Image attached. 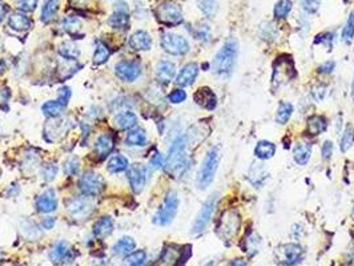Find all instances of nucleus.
<instances>
[{
	"label": "nucleus",
	"instance_id": "nucleus-1",
	"mask_svg": "<svg viewBox=\"0 0 354 266\" xmlns=\"http://www.w3.org/2000/svg\"><path fill=\"white\" fill-rule=\"evenodd\" d=\"M239 55V44L233 37H229L223 44L212 63L213 72L220 76H228L233 72Z\"/></svg>",
	"mask_w": 354,
	"mask_h": 266
},
{
	"label": "nucleus",
	"instance_id": "nucleus-2",
	"mask_svg": "<svg viewBox=\"0 0 354 266\" xmlns=\"http://www.w3.org/2000/svg\"><path fill=\"white\" fill-rule=\"evenodd\" d=\"M187 136H179L173 140L164 164L168 173H179L187 167Z\"/></svg>",
	"mask_w": 354,
	"mask_h": 266
},
{
	"label": "nucleus",
	"instance_id": "nucleus-3",
	"mask_svg": "<svg viewBox=\"0 0 354 266\" xmlns=\"http://www.w3.org/2000/svg\"><path fill=\"white\" fill-rule=\"evenodd\" d=\"M219 161H220V148L213 147L205 155L200 171H199L197 185L200 189H205L212 184V181L214 180V176H216L217 168H219Z\"/></svg>",
	"mask_w": 354,
	"mask_h": 266
},
{
	"label": "nucleus",
	"instance_id": "nucleus-4",
	"mask_svg": "<svg viewBox=\"0 0 354 266\" xmlns=\"http://www.w3.org/2000/svg\"><path fill=\"white\" fill-rule=\"evenodd\" d=\"M241 227V217L236 209H228L221 214L220 220L217 222L216 233L223 241L233 240L239 233Z\"/></svg>",
	"mask_w": 354,
	"mask_h": 266
},
{
	"label": "nucleus",
	"instance_id": "nucleus-5",
	"mask_svg": "<svg viewBox=\"0 0 354 266\" xmlns=\"http://www.w3.org/2000/svg\"><path fill=\"white\" fill-rule=\"evenodd\" d=\"M179 205H180V201H179V196H177L176 192H168L164 201H163V204H161L159 211L154 214L153 222L156 225H160V227L169 225L174 220V217H176L177 212H179Z\"/></svg>",
	"mask_w": 354,
	"mask_h": 266
},
{
	"label": "nucleus",
	"instance_id": "nucleus-6",
	"mask_svg": "<svg viewBox=\"0 0 354 266\" xmlns=\"http://www.w3.org/2000/svg\"><path fill=\"white\" fill-rule=\"evenodd\" d=\"M296 77V69L292 56L281 55L273 64L272 84L273 87H281Z\"/></svg>",
	"mask_w": 354,
	"mask_h": 266
},
{
	"label": "nucleus",
	"instance_id": "nucleus-7",
	"mask_svg": "<svg viewBox=\"0 0 354 266\" xmlns=\"http://www.w3.org/2000/svg\"><path fill=\"white\" fill-rule=\"evenodd\" d=\"M156 19L159 23L164 24L167 27H176L180 26L184 22V15L181 7L172 0H167L159 4L156 11H154Z\"/></svg>",
	"mask_w": 354,
	"mask_h": 266
},
{
	"label": "nucleus",
	"instance_id": "nucleus-8",
	"mask_svg": "<svg viewBox=\"0 0 354 266\" xmlns=\"http://www.w3.org/2000/svg\"><path fill=\"white\" fill-rule=\"evenodd\" d=\"M160 46L165 52L173 56H184L190 51L188 40L181 35L172 32H165L161 35Z\"/></svg>",
	"mask_w": 354,
	"mask_h": 266
},
{
	"label": "nucleus",
	"instance_id": "nucleus-9",
	"mask_svg": "<svg viewBox=\"0 0 354 266\" xmlns=\"http://www.w3.org/2000/svg\"><path fill=\"white\" fill-rule=\"evenodd\" d=\"M105 181L102 174L93 171H88L83 173L79 178V189L87 197H96L104 191Z\"/></svg>",
	"mask_w": 354,
	"mask_h": 266
},
{
	"label": "nucleus",
	"instance_id": "nucleus-10",
	"mask_svg": "<svg viewBox=\"0 0 354 266\" xmlns=\"http://www.w3.org/2000/svg\"><path fill=\"white\" fill-rule=\"evenodd\" d=\"M276 256H277V262L281 265L294 266L304 260L305 252L299 243H285L277 248Z\"/></svg>",
	"mask_w": 354,
	"mask_h": 266
},
{
	"label": "nucleus",
	"instance_id": "nucleus-11",
	"mask_svg": "<svg viewBox=\"0 0 354 266\" xmlns=\"http://www.w3.org/2000/svg\"><path fill=\"white\" fill-rule=\"evenodd\" d=\"M216 205H217L216 196H210V197L208 198L205 202H204L203 208H201V211L199 212V214H197V217H196V220H194L193 225H192V230H190V233L200 234L201 232H204V230H205V228H207L208 223H209L210 218H212V216H213L214 208H216Z\"/></svg>",
	"mask_w": 354,
	"mask_h": 266
},
{
	"label": "nucleus",
	"instance_id": "nucleus-12",
	"mask_svg": "<svg viewBox=\"0 0 354 266\" xmlns=\"http://www.w3.org/2000/svg\"><path fill=\"white\" fill-rule=\"evenodd\" d=\"M115 73L123 81H134L141 75L140 62H137V60H122L115 66Z\"/></svg>",
	"mask_w": 354,
	"mask_h": 266
},
{
	"label": "nucleus",
	"instance_id": "nucleus-13",
	"mask_svg": "<svg viewBox=\"0 0 354 266\" xmlns=\"http://www.w3.org/2000/svg\"><path fill=\"white\" fill-rule=\"evenodd\" d=\"M127 177L131 185L133 193L139 194L144 191L145 182H147V168L141 164H132L127 169Z\"/></svg>",
	"mask_w": 354,
	"mask_h": 266
},
{
	"label": "nucleus",
	"instance_id": "nucleus-14",
	"mask_svg": "<svg viewBox=\"0 0 354 266\" xmlns=\"http://www.w3.org/2000/svg\"><path fill=\"white\" fill-rule=\"evenodd\" d=\"M108 24L116 31H125L129 28V10L125 3H120L115 7L113 13L108 19Z\"/></svg>",
	"mask_w": 354,
	"mask_h": 266
},
{
	"label": "nucleus",
	"instance_id": "nucleus-15",
	"mask_svg": "<svg viewBox=\"0 0 354 266\" xmlns=\"http://www.w3.org/2000/svg\"><path fill=\"white\" fill-rule=\"evenodd\" d=\"M193 100L197 106L207 111H213L217 107V96L209 87H201L194 92Z\"/></svg>",
	"mask_w": 354,
	"mask_h": 266
},
{
	"label": "nucleus",
	"instance_id": "nucleus-16",
	"mask_svg": "<svg viewBox=\"0 0 354 266\" xmlns=\"http://www.w3.org/2000/svg\"><path fill=\"white\" fill-rule=\"evenodd\" d=\"M36 209L40 213H52L57 209V197L53 189H47L36 198Z\"/></svg>",
	"mask_w": 354,
	"mask_h": 266
},
{
	"label": "nucleus",
	"instance_id": "nucleus-17",
	"mask_svg": "<svg viewBox=\"0 0 354 266\" xmlns=\"http://www.w3.org/2000/svg\"><path fill=\"white\" fill-rule=\"evenodd\" d=\"M199 64L197 63H188L183 68L180 69V72L176 77V84L180 87H189L194 83L199 75Z\"/></svg>",
	"mask_w": 354,
	"mask_h": 266
},
{
	"label": "nucleus",
	"instance_id": "nucleus-18",
	"mask_svg": "<svg viewBox=\"0 0 354 266\" xmlns=\"http://www.w3.org/2000/svg\"><path fill=\"white\" fill-rule=\"evenodd\" d=\"M176 75V66L169 60H160L156 66V80L163 86H167Z\"/></svg>",
	"mask_w": 354,
	"mask_h": 266
},
{
	"label": "nucleus",
	"instance_id": "nucleus-19",
	"mask_svg": "<svg viewBox=\"0 0 354 266\" xmlns=\"http://www.w3.org/2000/svg\"><path fill=\"white\" fill-rule=\"evenodd\" d=\"M67 209H68L71 216L75 217V218H80V220L87 218L92 212V208L88 201L79 197L71 198L68 204H67Z\"/></svg>",
	"mask_w": 354,
	"mask_h": 266
},
{
	"label": "nucleus",
	"instance_id": "nucleus-20",
	"mask_svg": "<svg viewBox=\"0 0 354 266\" xmlns=\"http://www.w3.org/2000/svg\"><path fill=\"white\" fill-rule=\"evenodd\" d=\"M128 46L131 50L137 51H149L152 48V37L151 35L147 32V31H136V32L129 37Z\"/></svg>",
	"mask_w": 354,
	"mask_h": 266
},
{
	"label": "nucleus",
	"instance_id": "nucleus-21",
	"mask_svg": "<svg viewBox=\"0 0 354 266\" xmlns=\"http://www.w3.org/2000/svg\"><path fill=\"white\" fill-rule=\"evenodd\" d=\"M8 27L11 30L16 31V32H24V31L31 30L33 27L32 20L27 16L26 13L22 12V11H16V12L11 13L8 16Z\"/></svg>",
	"mask_w": 354,
	"mask_h": 266
},
{
	"label": "nucleus",
	"instance_id": "nucleus-22",
	"mask_svg": "<svg viewBox=\"0 0 354 266\" xmlns=\"http://www.w3.org/2000/svg\"><path fill=\"white\" fill-rule=\"evenodd\" d=\"M115 147V140L109 133H104V135L99 136L97 140L95 142V148L93 152L100 160H104L105 157H108L109 153L113 151Z\"/></svg>",
	"mask_w": 354,
	"mask_h": 266
},
{
	"label": "nucleus",
	"instance_id": "nucleus-23",
	"mask_svg": "<svg viewBox=\"0 0 354 266\" xmlns=\"http://www.w3.org/2000/svg\"><path fill=\"white\" fill-rule=\"evenodd\" d=\"M136 124H137V116L131 111L119 112L113 117V125L119 131H131Z\"/></svg>",
	"mask_w": 354,
	"mask_h": 266
},
{
	"label": "nucleus",
	"instance_id": "nucleus-24",
	"mask_svg": "<svg viewBox=\"0 0 354 266\" xmlns=\"http://www.w3.org/2000/svg\"><path fill=\"white\" fill-rule=\"evenodd\" d=\"M113 218L111 216H103L100 217L93 225V234L97 238H105L113 232Z\"/></svg>",
	"mask_w": 354,
	"mask_h": 266
},
{
	"label": "nucleus",
	"instance_id": "nucleus-25",
	"mask_svg": "<svg viewBox=\"0 0 354 266\" xmlns=\"http://www.w3.org/2000/svg\"><path fill=\"white\" fill-rule=\"evenodd\" d=\"M248 178L256 188H261L269 178V173L261 164H253L248 172Z\"/></svg>",
	"mask_w": 354,
	"mask_h": 266
},
{
	"label": "nucleus",
	"instance_id": "nucleus-26",
	"mask_svg": "<svg viewBox=\"0 0 354 266\" xmlns=\"http://www.w3.org/2000/svg\"><path fill=\"white\" fill-rule=\"evenodd\" d=\"M328 128V120L326 117L321 115H313L311 117L308 118V133L310 136H318L321 135L322 132L326 131Z\"/></svg>",
	"mask_w": 354,
	"mask_h": 266
},
{
	"label": "nucleus",
	"instance_id": "nucleus-27",
	"mask_svg": "<svg viewBox=\"0 0 354 266\" xmlns=\"http://www.w3.org/2000/svg\"><path fill=\"white\" fill-rule=\"evenodd\" d=\"M311 156V145L306 142H297L293 148V158L299 165H306L310 160Z\"/></svg>",
	"mask_w": 354,
	"mask_h": 266
},
{
	"label": "nucleus",
	"instance_id": "nucleus-28",
	"mask_svg": "<svg viewBox=\"0 0 354 266\" xmlns=\"http://www.w3.org/2000/svg\"><path fill=\"white\" fill-rule=\"evenodd\" d=\"M60 8V0H47L44 3L43 8H42V13H40V20L43 23L48 24L49 22H52L57 15V11Z\"/></svg>",
	"mask_w": 354,
	"mask_h": 266
},
{
	"label": "nucleus",
	"instance_id": "nucleus-29",
	"mask_svg": "<svg viewBox=\"0 0 354 266\" xmlns=\"http://www.w3.org/2000/svg\"><path fill=\"white\" fill-rule=\"evenodd\" d=\"M69 254V245L66 241H59L53 245V248L49 252V258L55 263H62L63 261L67 260Z\"/></svg>",
	"mask_w": 354,
	"mask_h": 266
},
{
	"label": "nucleus",
	"instance_id": "nucleus-30",
	"mask_svg": "<svg viewBox=\"0 0 354 266\" xmlns=\"http://www.w3.org/2000/svg\"><path fill=\"white\" fill-rule=\"evenodd\" d=\"M254 155L259 160H269L276 155V145L268 140H261L254 148Z\"/></svg>",
	"mask_w": 354,
	"mask_h": 266
},
{
	"label": "nucleus",
	"instance_id": "nucleus-31",
	"mask_svg": "<svg viewBox=\"0 0 354 266\" xmlns=\"http://www.w3.org/2000/svg\"><path fill=\"white\" fill-rule=\"evenodd\" d=\"M125 145L128 147H144L147 142V133L143 128H134L128 132L125 136Z\"/></svg>",
	"mask_w": 354,
	"mask_h": 266
},
{
	"label": "nucleus",
	"instance_id": "nucleus-32",
	"mask_svg": "<svg viewBox=\"0 0 354 266\" xmlns=\"http://www.w3.org/2000/svg\"><path fill=\"white\" fill-rule=\"evenodd\" d=\"M134 248H136V242H134L133 238L125 236L122 237V238L113 245L112 249H113V253L117 254V256H128V254H131L132 252H133Z\"/></svg>",
	"mask_w": 354,
	"mask_h": 266
},
{
	"label": "nucleus",
	"instance_id": "nucleus-33",
	"mask_svg": "<svg viewBox=\"0 0 354 266\" xmlns=\"http://www.w3.org/2000/svg\"><path fill=\"white\" fill-rule=\"evenodd\" d=\"M111 50L108 48V46L105 43H103L102 40H97L95 44V52L92 56V60H93V64L96 66H102L105 62H108V59L111 57Z\"/></svg>",
	"mask_w": 354,
	"mask_h": 266
},
{
	"label": "nucleus",
	"instance_id": "nucleus-34",
	"mask_svg": "<svg viewBox=\"0 0 354 266\" xmlns=\"http://www.w3.org/2000/svg\"><path fill=\"white\" fill-rule=\"evenodd\" d=\"M62 26H63V30L66 31V32H68L72 37H77V39H80V37L83 36V33H82L83 24L77 17H73V16L66 17V19L63 20Z\"/></svg>",
	"mask_w": 354,
	"mask_h": 266
},
{
	"label": "nucleus",
	"instance_id": "nucleus-35",
	"mask_svg": "<svg viewBox=\"0 0 354 266\" xmlns=\"http://www.w3.org/2000/svg\"><path fill=\"white\" fill-rule=\"evenodd\" d=\"M129 167L128 158L123 155H113L108 161V172L111 173H120L127 171Z\"/></svg>",
	"mask_w": 354,
	"mask_h": 266
},
{
	"label": "nucleus",
	"instance_id": "nucleus-36",
	"mask_svg": "<svg viewBox=\"0 0 354 266\" xmlns=\"http://www.w3.org/2000/svg\"><path fill=\"white\" fill-rule=\"evenodd\" d=\"M64 109H66V106L62 104L60 101H57V100H51V101L44 103L43 106H42V112L49 118L59 117L63 112H64Z\"/></svg>",
	"mask_w": 354,
	"mask_h": 266
},
{
	"label": "nucleus",
	"instance_id": "nucleus-37",
	"mask_svg": "<svg viewBox=\"0 0 354 266\" xmlns=\"http://www.w3.org/2000/svg\"><path fill=\"white\" fill-rule=\"evenodd\" d=\"M57 51L64 60H77V57L80 56L79 47L72 42H64L63 44H60Z\"/></svg>",
	"mask_w": 354,
	"mask_h": 266
},
{
	"label": "nucleus",
	"instance_id": "nucleus-38",
	"mask_svg": "<svg viewBox=\"0 0 354 266\" xmlns=\"http://www.w3.org/2000/svg\"><path fill=\"white\" fill-rule=\"evenodd\" d=\"M293 106L288 101H281L279 104V108H277V113H276V121L279 124H286L289 121V118L292 117L293 115Z\"/></svg>",
	"mask_w": 354,
	"mask_h": 266
},
{
	"label": "nucleus",
	"instance_id": "nucleus-39",
	"mask_svg": "<svg viewBox=\"0 0 354 266\" xmlns=\"http://www.w3.org/2000/svg\"><path fill=\"white\" fill-rule=\"evenodd\" d=\"M293 10V2L292 0H279L276 3L274 8H273V15L277 20L286 19L288 15L292 12Z\"/></svg>",
	"mask_w": 354,
	"mask_h": 266
},
{
	"label": "nucleus",
	"instance_id": "nucleus-40",
	"mask_svg": "<svg viewBox=\"0 0 354 266\" xmlns=\"http://www.w3.org/2000/svg\"><path fill=\"white\" fill-rule=\"evenodd\" d=\"M82 68L83 64H79L76 60H64L63 66H60V76L62 79H69Z\"/></svg>",
	"mask_w": 354,
	"mask_h": 266
},
{
	"label": "nucleus",
	"instance_id": "nucleus-41",
	"mask_svg": "<svg viewBox=\"0 0 354 266\" xmlns=\"http://www.w3.org/2000/svg\"><path fill=\"white\" fill-rule=\"evenodd\" d=\"M147 261V253L144 250H133L131 254L125 256L124 266H144Z\"/></svg>",
	"mask_w": 354,
	"mask_h": 266
},
{
	"label": "nucleus",
	"instance_id": "nucleus-42",
	"mask_svg": "<svg viewBox=\"0 0 354 266\" xmlns=\"http://www.w3.org/2000/svg\"><path fill=\"white\" fill-rule=\"evenodd\" d=\"M197 6L200 8L204 16L213 17L217 12V0H197Z\"/></svg>",
	"mask_w": 354,
	"mask_h": 266
},
{
	"label": "nucleus",
	"instance_id": "nucleus-43",
	"mask_svg": "<svg viewBox=\"0 0 354 266\" xmlns=\"http://www.w3.org/2000/svg\"><path fill=\"white\" fill-rule=\"evenodd\" d=\"M341 39L345 44H350L354 39V12H350L346 24L344 26V30L341 33Z\"/></svg>",
	"mask_w": 354,
	"mask_h": 266
},
{
	"label": "nucleus",
	"instance_id": "nucleus-44",
	"mask_svg": "<svg viewBox=\"0 0 354 266\" xmlns=\"http://www.w3.org/2000/svg\"><path fill=\"white\" fill-rule=\"evenodd\" d=\"M354 144V129L351 125H346L344 133H342L341 142H340V149L341 152H346L351 148Z\"/></svg>",
	"mask_w": 354,
	"mask_h": 266
},
{
	"label": "nucleus",
	"instance_id": "nucleus-45",
	"mask_svg": "<svg viewBox=\"0 0 354 266\" xmlns=\"http://www.w3.org/2000/svg\"><path fill=\"white\" fill-rule=\"evenodd\" d=\"M64 172H66V174H68V176H73V174H76L77 172H79L80 169V160L76 156H71V157L68 158V160H66V162H64Z\"/></svg>",
	"mask_w": 354,
	"mask_h": 266
},
{
	"label": "nucleus",
	"instance_id": "nucleus-46",
	"mask_svg": "<svg viewBox=\"0 0 354 266\" xmlns=\"http://www.w3.org/2000/svg\"><path fill=\"white\" fill-rule=\"evenodd\" d=\"M39 0H16L17 10L22 12H33L36 10Z\"/></svg>",
	"mask_w": 354,
	"mask_h": 266
},
{
	"label": "nucleus",
	"instance_id": "nucleus-47",
	"mask_svg": "<svg viewBox=\"0 0 354 266\" xmlns=\"http://www.w3.org/2000/svg\"><path fill=\"white\" fill-rule=\"evenodd\" d=\"M187 100V92L184 89H173L169 95H168V101L172 104H181Z\"/></svg>",
	"mask_w": 354,
	"mask_h": 266
},
{
	"label": "nucleus",
	"instance_id": "nucleus-48",
	"mask_svg": "<svg viewBox=\"0 0 354 266\" xmlns=\"http://www.w3.org/2000/svg\"><path fill=\"white\" fill-rule=\"evenodd\" d=\"M320 6H321V0H301L302 10L309 15L317 12L320 10Z\"/></svg>",
	"mask_w": 354,
	"mask_h": 266
},
{
	"label": "nucleus",
	"instance_id": "nucleus-49",
	"mask_svg": "<svg viewBox=\"0 0 354 266\" xmlns=\"http://www.w3.org/2000/svg\"><path fill=\"white\" fill-rule=\"evenodd\" d=\"M196 37L203 43H208L210 40V28L208 24H200L196 30Z\"/></svg>",
	"mask_w": 354,
	"mask_h": 266
},
{
	"label": "nucleus",
	"instance_id": "nucleus-50",
	"mask_svg": "<svg viewBox=\"0 0 354 266\" xmlns=\"http://www.w3.org/2000/svg\"><path fill=\"white\" fill-rule=\"evenodd\" d=\"M320 37H316V44H325V46L328 47L329 50H331V47H333V42H335V33L331 32H325L322 33V35H318Z\"/></svg>",
	"mask_w": 354,
	"mask_h": 266
},
{
	"label": "nucleus",
	"instance_id": "nucleus-51",
	"mask_svg": "<svg viewBox=\"0 0 354 266\" xmlns=\"http://www.w3.org/2000/svg\"><path fill=\"white\" fill-rule=\"evenodd\" d=\"M71 96H72V91H71V88L67 86L62 87V88L59 89V93H57V101H60L62 104H64V106H68L69 100H71Z\"/></svg>",
	"mask_w": 354,
	"mask_h": 266
},
{
	"label": "nucleus",
	"instance_id": "nucleus-52",
	"mask_svg": "<svg viewBox=\"0 0 354 266\" xmlns=\"http://www.w3.org/2000/svg\"><path fill=\"white\" fill-rule=\"evenodd\" d=\"M57 174V167L56 165H46L43 169V177L46 181H52Z\"/></svg>",
	"mask_w": 354,
	"mask_h": 266
},
{
	"label": "nucleus",
	"instance_id": "nucleus-53",
	"mask_svg": "<svg viewBox=\"0 0 354 266\" xmlns=\"http://www.w3.org/2000/svg\"><path fill=\"white\" fill-rule=\"evenodd\" d=\"M336 68V63L335 62H325L324 64H321V66L318 67V72L322 73V75H329V73H331L333 71H335Z\"/></svg>",
	"mask_w": 354,
	"mask_h": 266
},
{
	"label": "nucleus",
	"instance_id": "nucleus-54",
	"mask_svg": "<svg viewBox=\"0 0 354 266\" xmlns=\"http://www.w3.org/2000/svg\"><path fill=\"white\" fill-rule=\"evenodd\" d=\"M331 155H333V144L328 140V141H325L324 145H322L321 156L324 160H329L331 157Z\"/></svg>",
	"mask_w": 354,
	"mask_h": 266
},
{
	"label": "nucleus",
	"instance_id": "nucleus-55",
	"mask_svg": "<svg viewBox=\"0 0 354 266\" xmlns=\"http://www.w3.org/2000/svg\"><path fill=\"white\" fill-rule=\"evenodd\" d=\"M149 164H151V167L153 168V169H159V168L163 167V165H164V158H163L161 153H154L151 157Z\"/></svg>",
	"mask_w": 354,
	"mask_h": 266
},
{
	"label": "nucleus",
	"instance_id": "nucleus-56",
	"mask_svg": "<svg viewBox=\"0 0 354 266\" xmlns=\"http://www.w3.org/2000/svg\"><path fill=\"white\" fill-rule=\"evenodd\" d=\"M325 89H326V86H325V84H318V86H316L314 88H313V96H314L316 100L321 101V100L324 99Z\"/></svg>",
	"mask_w": 354,
	"mask_h": 266
},
{
	"label": "nucleus",
	"instance_id": "nucleus-57",
	"mask_svg": "<svg viewBox=\"0 0 354 266\" xmlns=\"http://www.w3.org/2000/svg\"><path fill=\"white\" fill-rule=\"evenodd\" d=\"M53 225H55V218H51V217H48V218H44L43 221H42V227L44 228V229H52Z\"/></svg>",
	"mask_w": 354,
	"mask_h": 266
},
{
	"label": "nucleus",
	"instance_id": "nucleus-58",
	"mask_svg": "<svg viewBox=\"0 0 354 266\" xmlns=\"http://www.w3.org/2000/svg\"><path fill=\"white\" fill-rule=\"evenodd\" d=\"M8 6L7 4H4V3H0V23L3 22L4 20V17L7 16V13H8Z\"/></svg>",
	"mask_w": 354,
	"mask_h": 266
},
{
	"label": "nucleus",
	"instance_id": "nucleus-59",
	"mask_svg": "<svg viewBox=\"0 0 354 266\" xmlns=\"http://www.w3.org/2000/svg\"><path fill=\"white\" fill-rule=\"evenodd\" d=\"M229 266H248V262L245 260H241V258H237V260L230 261Z\"/></svg>",
	"mask_w": 354,
	"mask_h": 266
},
{
	"label": "nucleus",
	"instance_id": "nucleus-60",
	"mask_svg": "<svg viewBox=\"0 0 354 266\" xmlns=\"http://www.w3.org/2000/svg\"><path fill=\"white\" fill-rule=\"evenodd\" d=\"M76 4H80V6H83V4H86L88 0H73Z\"/></svg>",
	"mask_w": 354,
	"mask_h": 266
},
{
	"label": "nucleus",
	"instance_id": "nucleus-61",
	"mask_svg": "<svg viewBox=\"0 0 354 266\" xmlns=\"http://www.w3.org/2000/svg\"><path fill=\"white\" fill-rule=\"evenodd\" d=\"M351 97L354 100V76H353V83H351Z\"/></svg>",
	"mask_w": 354,
	"mask_h": 266
},
{
	"label": "nucleus",
	"instance_id": "nucleus-62",
	"mask_svg": "<svg viewBox=\"0 0 354 266\" xmlns=\"http://www.w3.org/2000/svg\"><path fill=\"white\" fill-rule=\"evenodd\" d=\"M350 261L354 263V249L351 250V253H350Z\"/></svg>",
	"mask_w": 354,
	"mask_h": 266
},
{
	"label": "nucleus",
	"instance_id": "nucleus-63",
	"mask_svg": "<svg viewBox=\"0 0 354 266\" xmlns=\"http://www.w3.org/2000/svg\"><path fill=\"white\" fill-rule=\"evenodd\" d=\"M3 258H4V253H3V250L0 249V261L3 260Z\"/></svg>",
	"mask_w": 354,
	"mask_h": 266
},
{
	"label": "nucleus",
	"instance_id": "nucleus-64",
	"mask_svg": "<svg viewBox=\"0 0 354 266\" xmlns=\"http://www.w3.org/2000/svg\"><path fill=\"white\" fill-rule=\"evenodd\" d=\"M353 214H354V209H353Z\"/></svg>",
	"mask_w": 354,
	"mask_h": 266
}]
</instances>
